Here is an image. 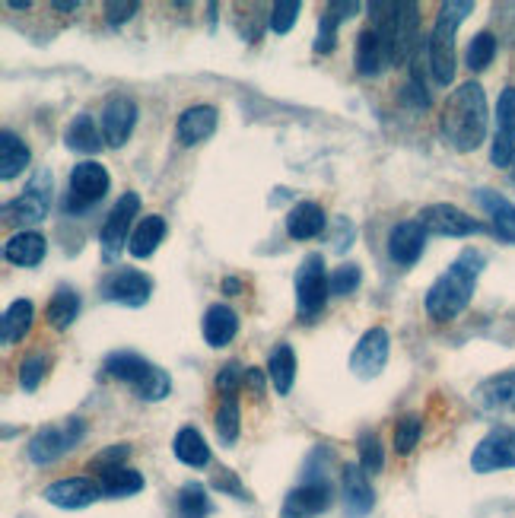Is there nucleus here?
I'll return each mask as SVG.
<instances>
[{
  "label": "nucleus",
  "mask_w": 515,
  "mask_h": 518,
  "mask_svg": "<svg viewBox=\"0 0 515 518\" xmlns=\"http://www.w3.org/2000/svg\"><path fill=\"white\" fill-rule=\"evenodd\" d=\"M331 296V277L325 274V258L312 252L303 258L296 271V306H299V315L306 321H312L315 315H322L325 302Z\"/></svg>",
  "instance_id": "obj_6"
},
{
  "label": "nucleus",
  "mask_w": 515,
  "mask_h": 518,
  "mask_svg": "<svg viewBox=\"0 0 515 518\" xmlns=\"http://www.w3.org/2000/svg\"><path fill=\"white\" fill-rule=\"evenodd\" d=\"M245 366L239 363V360H229L220 372H217V391L223 398H236V391H239V385L245 382Z\"/></svg>",
  "instance_id": "obj_44"
},
{
  "label": "nucleus",
  "mask_w": 515,
  "mask_h": 518,
  "mask_svg": "<svg viewBox=\"0 0 515 518\" xmlns=\"http://www.w3.org/2000/svg\"><path fill=\"white\" fill-rule=\"evenodd\" d=\"M137 124V102L128 96H112L102 109V137L109 147H124Z\"/></svg>",
  "instance_id": "obj_15"
},
{
  "label": "nucleus",
  "mask_w": 515,
  "mask_h": 518,
  "mask_svg": "<svg viewBox=\"0 0 515 518\" xmlns=\"http://www.w3.org/2000/svg\"><path fill=\"white\" fill-rule=\"evenodd\" d=\"M420 13L417 4H398V23H395V64L414 61L420 51Z\"/></svg>",
  "instance_id": "obj_22"
},
{
  "label": "nucleus",
  "mask_w": 515,
  "mask_h": 518,
  "mask_svg": "<svg viewBox=\"0 0 515 518\" xmlns=\"http://www.w3.org/2000/svg\"><path fill=\"white\" fill-rule=\"evenodd\" d=\"M163 239H166V220L159 217V213H150V217L140 220L137 229L131 232L128 252H131L134 258H150Z\"/></svg>",
  "instance_id": "obj_29"
},
{
  "label": "nucleus",
  "mask_w": 515,
  "mask_h": 518,
  "mask_svg": "<svg viewBox=\"0 0 515 518\" xmlns=\"http://www.w3.org/2000/svg\"><path fill=\"white\" fill-rule=\"evenodd\" d=\"M51 7H55V10H67V13H70V10H77L80 4H77V0H55V4H51Z\"/></svg>",
  "instance_id": "obj_53"
},
{
  "label": "nucleus",
  "mask_w": 515,
  "mask_h": 518,
  "mask_svg": "<svg viewBox=\"0 0 515 518\" xmlns=\"http://www.w3.org/2000/svg\"><path fill=\"white\" fill-rule=\"evenodd\" d=\"M7 7L10 10H29L32 4H29V0H7Z\"/></svg>",
  "instance_id": "obj_54"
},
{
  "label": "nucleus",
  "mask_w": 515,
  "mask_h": 518,
  "mask_svg": "<svg viewBox=\"0 0 515 518\" xmlns=\"http://www.w3.org/2000/svg\"><path fill=\"white\" fill-rule=\"evenodd\" d=\"M420 433H423V420L417 414L401 417L398 426H395V452L398 455H411L414 445L420 442Z\"/></svg>",
  "instance_id": "obj_39"
},
{
  "label": "nucleus",
  "mask_w": 515,
  "mask_h": 518,
  "mask_svg": "<svg viewBox=\"0 0 515 518\" xmlns=\"http://www.w3.org/2000/svg\"><path fill=\"white\" fill-rule=\"evenodd\" d=\"M512 185H515V163H512Z\"/></svg>",
  "instance_id": "obj_55"
},
{
  "label": "nucleus",
  "mask_w": 515,
  "mask_h": 518,
  "mask_svg": "<svg viewBox=\"0 0 515 518\" xmlns=\"http://www.w3.org/2000/svg\"><path fill=\"white\" fill-rule=\"evenodd\" d=\"M423 245H426V229L417 220H404L388 232V258L398 267H414L423 255Z\"/></svg>",
  "instance_id": "obj_16"
},
{
  "label": "nucleus",
  "mask_w": 515,
  "mask_h": 518,
  "mask_svg": "<svg viewBox=\"0 0 515 518\" xmlns=\"http://www.w3.org/2000/svg\"><path fill=\"white\" fill-rule=\"evenodd\" d=\"M388 350H392V337H388V331L369 328L350 353V372L357 375V379H376L388 363Z\"/></svg>",
  "instance_id": "obj_13"
},
{
  "label": "nucleus",
  "mask_w": 515,
  "mask_h": 518,
  "mask_svg": "<svg viewBox=\"0 0 515 518\" xmlns=\"http://www.w3.org/2000/svg\"><path fill=\"white\" fill-rule=\"evenodd\" d=\"M360 468L366 474H379L385 468V452H382V442L376 433L360 436Z\"/></svg>",
  "instance_id": "obj_41"
},
{
  "label": "nucleus",
  "mask_w": 515,
  "mask_h": 518,
  "mask_svg": "<svg viewBox=\"0 0 515 518\" xmlns=\"http://www.w3.org/2000/svg\"><path fill=\"white\" fill-rule=\"evenodd\" d=\"M210 496L204 484H185L179 490V515L182 518H207L210 515Z\"/></svg>",
  "instance_id": "obj_37"
},
{
  "label": "nucleus",
  "mask_w": 515,
  "mask_h": 518,
  "mask_svg": "<svg viewBox=\"0 0 515 518\" xmlns=\"http://www.w3.org/2000/svg\"><path fill=\"white\" fill-rule=\"evenodd\" d=\"M51 198H55V175H51L48 169H39L26 182L20 198L4 207V217L16 226H35L48 217Z\"/></svg>",
  "instance_id": "obj_5"
},
{
  "label": "nucleus",
  "mask_w": 515,
  "mask_h": 518,
  "mask_svg": "<svg viewBox=\"0 0 515 518\" xmlns=\"http://www.w3.org/2000/svg\"><path fill=\"white\" fill-rule=\"evenodd\" d=\"M140 213V198L134 191H124L118 204L112 207L109 220H105L102 232H99V245H102V261L105 264H115L124 242H131V223Z\"/></svg>",
  "instance_id": "obj_9"
},
{
  "label": "nucleus",
  "mask_w": 515,
  "mask_h": 518,
  "mask_svg": "<svg viewBox=\"0 0 515 518\" xmlns=\"http://www.w3.org/2000/svg\"><path fill=\"white\" fill-rule=\"evenodd\" d=\"M344 509L350 518H366L376 506V493L369 487V474L360 464H347L344 468Z\"/></svg>",
  "instance_id": "obj_19"
},
{
  "label": "nucleus",
  "mask_w": 515,
  "mask_h": 518,
  "mask_svg": "<svg viewBox=\"0 0 515 518\" xmlns=\"http://www.w3.org/2000/svg\"><path fill=\"white\" fill-rule=\"evenodd\" d=\"M112 178L102 163H80L70 172V191L64 198V213H83L109 194Z\"/></svg>",
  "instance_id": "obj_8"
},
{
  "label": "nucleus",
  "mask_w": 515,
  "mask_h": 518,
  "mask_svg": "<svg viewBox=\"0 0 515 518\" xmlns=\"http://www.w3.org/2000/svg\"><path fill=\"white\" fill-rule=\"evenodd\" d=\"M102 369H105V375H112V379L131 385L140 401H163V398H169V391H172L169 372L159 369L150 360H144L140 353H131V350L109 353L105 356Z\"/></svg>",
  "instance_id": "obj_4"
},
{
  "label": "nucleus",
  "mask_w": 515,
  "mask_h": 518,
  "mask_svg": "<svg viewBox=\"0 0 515 518\" xmlns=\"http://www.w3.org/2000/svg\"><path fill=\"white\" fill-rule=\"evenodd\" d=\"M490 163L496 169H512V163H515V137L496 131L493 147H490Z\"/></svg>",
  "instance_id": "obj_46"
},
{
  "label": "nucleus",
  "mask_w": 515,
  "mask_h": 518,
  "mask_svg": "<svg viewBox=\"0 0 515 518\" xmlns=\"http://www.w3.org/2000/svg\"><path fill=\"white\" fill-rule=\"evenodd\" d=\"M484 255L474 252V248H465L452 264L446 274H439L436 283L426 290V315L433 321H452L461 312L468 309V302L474 296L477 277L484 271Z\"/></svg>",
  "instance_id": "obj_1"
},
{
  "label": "nucleus",
  "mask_w": 515,
  "mask_h": 518,
  "mask_svg": "<svg viewBox=\"0 0 515 518\" xmlns=\"http://www.w3.org/2000/svg\"><path fill=\"white\" fill-rule=\"evenodd\" d=\"M32 318H35L32 302L16 299L13 306L4 312V318H0V341H4V347H13L16 341H23L26 331L32 328Z\"/></svg>",
  "instance_id": "obj_31"
},
{
  "label": "nucleus",
  "mask_w": 515,
  "mask_h": 518,
  "mask_svg": "<svg viewBox=\"0 0 515 518\" xmlns=\"http://www.w3.org/2000/svg\"><path fill=\"white\" fill-rule=\"evenodd\" d=\"M268 375L277 388V395H290L293 379H296V353L290 344H277L271 360H268Z\"/></svg>",
  "instance_id": "obj_35"
},
{
  "label": "nucleus",
  "mask_w": 515,
  "mask_h": 518,
  "mask_svg": "<svg viewBox=\"0 0 515 518\" xmlns=\"http://www.w3.org/2000/svg\"><path fill=\"white\" fill-rule=\"evenodd\" d=\"M493 58H496L493 32H477L474 39H471V45H468V51H465V64L477 74V70H487L493 64Z\"/></svg>",
  "instance_id": "obj_38"
},
{
  "label": "nucleus",
  "mask_w": 515,
  "mask_h": 518,
  "mask_svg": "<svg viewBox=\"0 0 515 518\" xmlns=\"http://www.w3.org/2000/svg\"><path fill=\"white\" fill-rule=\"evenodd\" d=\"M471 468L477 474L515 468V430L512 426H493V430L477 442V449L471 455Z\"/></svg>",
  "instance_id": "obj_12"
},
{
  "label": "nucleus",
  "mask_w": 515,
  "mask_h": 518,
  "mask_svg": "<svg viewBox=\"0 0 515 518\" xmlns=\"http://www.w3.org/2000/svg\"><path fill=\"white\" fill-rule=\"evenodd\" d=\"M328 506H331V487L325 480H318V484H303L290 490V496L283 499L280 518H315L328 512Z\"/></svg>",
  "instance_id": "obj_17"
},
{
  "label": "nucleus",
  "mask_w": 515,
  "mask_h": 518,
  "mask_svg": "<svg viewBox=\"0 0 515 518\" xmlns=\"http://www.w3.org/2000/svg\"><path fill=\"white\" fill-rule=\"evenodd\" d=\"M471 10H474L471 0H449V4L439 7L433 32L426 39V58H430V70L439 86H449L455 80V35Z\"/></svg>",
  "instance_id": "obj_3"
},
{
  "label": "nucleus",
  "mask_w": 515,
  "mask_h": 518,
  "mask_svg": "<svg viewBox=\"0 0 515 518\" xmlns=\"http://www.w3.org/2000/svg\"><path fill=\"white\" fill-rule=\"evenodd\" d=\"M48 356L45 353H32V356H26V360L20 363V385L26 388V391H35L42 385V379H45V372H48Z\"/></svg>",
  "instance_id": "obj_43"
},
{
  "label": "nucleus",
  "mask_w": 515,
  "mask_h": 518,
  "mask_svg": "<svg viewBox=\"0 0 515 518\" xmlns=\"http://www.w3.org/2000/svg\"><path fill=\"white\" fill-rule=\"evenodd\" d=\"M496 131L515 137V89L506 86L500 93V102H496Z\"/></svg>",
  "instance_id": "obj_45"
},
{
  "label": "nucleus",
  "mask_w": 515,
  "mask_h": 518,
  "mask_svg": "<svg viewBox=\"0 0 515 518\" xmlns=\"http://www.w3.org/2000/svg\"><path fill=\"white\" fill-rule=\"evenodd\" d=\"M131 455V449L128 445H112V449H105V452H99L93 461H90V468H99V471H109V468H118V464Z\"/></svg>",
  "instance_id": "obj_47"
},
{
  "label": "nucleus",
  "mask_w": 515,
  "mask_h": 518,
  "mask_svg": "<svg viewBox=\"0 0 515 518\" xmlns=\"http://www.w3.org/2000/svg\"><path fill=\"white\" fill-rule=\"evenodd\" d=\"M360 283H363L360 264H341V267H334V274H331V293L350 296V293L360 290Z\"/></svg>",
  "instance_id": "obj_42"
},
{
  "label": "nucleus",
  "mask_w": 515,
  "mask_h": 518,
  "mask_svg": "<svg viewBox=\"0 0 515 518\" xmlns=\"http://www.w3.org/2000/svg\"><path fill=\"white\" fill-rule=\"evenodd\" d=\"M213 426H217L220 445H236V439H239V401L236 398H223V404L217 407V417H213Z\"/></svg>",
  "instance_id": "obj_36"
},
{
  "label": "nucleus",
  "mask_w": 515,
  "mask_h": 518,
  "mask_svg": "<svg viewBox=\"0 0 515 518\" xmlns=\"http://www.w3.org/2000/svg\"><path fill=\"white\" fill-rule=\"evenodd\" d=\"M239 290H242V283H239L236 277H226V280H223V293H226V296H239Z\"/></svg>",
  "instance_id": "obj_52"
},
{
  "label": "nucleus",
  "mask_w": 515,
  "mask_h": 518,
  "mask_svg": "<svg viewBox=\"0 0 515 518\" xmlns=\"http://www.w3.org/2000/svg\"><path fill=\"white\" fill-rule=\"evenodd\" d=\"M239 334V315L229 306H210L204 312V341L210 347H226L233 344V337Z\"/></svg>",
  "instance_id": "obj_27"
},
{
  "label": "nucleus",
  "mask_w": 515,
  "mask_h": 518,
  "mask_svg": "<svg viewBox=\"0 0 515 518\" xmlns=\"http://www.w3.org/2000/svg\"><path fill=\"white\" fill-rule=\"evenodd\" d=\"M299 10H303L299 0H274V4H271V20H268L271 29L277 35H287L296 26V20H299Z\"/></svg>",
  "instance_id": "obj_40"
},
{
  "label": "nucleus",
  "mask_w": 515,
  "mask_h": 518,
  "mask_svg": "<svg viewBox=\"0 0 515 518\" xmlns=\"http://www.w3.org/2000/svg\"><path fill=\"white\" fill-rule=\"evenodd\" d=\"M360 10L357 0H331L325 7L322 20H318V39H315V51L318 55H331L334 45H337V26L344 20H350L353 13Z\"/></svg>",
  "instance_id": "obj_23"
},
{
  "label": "nucleus",
  "mask_w": 515,
  "mask_h": 518,
  "mask_svg": "<svg viewBox=\"0 0 515 518\" xmlns=\"http://www.w3.org/2000/svg\"><path fill=\"white\" fill-rule=\"evenodd\" d=\"M64 144L67 150H74V153H99L102 144H105V137L99 134V128L93 124L90 115H77L74 121H70V128L64 134Z\"/></svg>",
  "instance_id": "obj_32"
},
{
  "label": "nucleus",
  "mask_w": 515,
  "mask_h": 518,
  "mask_svg": "<svg viewBox=\"0 0 515 518\" xmlns=\"http://www.w3.org/2000/svg\"><path fill=\"white\" fill-rule=\"evenodd\" d=\"M45 503L58 509H86L93 506L96 499H102V484H96L93 477H67L55 480V484L45 487Z\"/></svg>",
  "instance_id": "obj_14"
},
{
  "label": "nucleus",
  "mask_w": 515,
  "mask_h": 518,
  "mask_svg": "<svg viewBox=\"0 0 515 518\" xmlns=\"http://www.w3.org/2000/svg\"><path fill=\"white\" fill-rule=\"evenodd\" d=\"M45 255H48V239L35 229L13 232L4 242V258L16 267H35L45 261Z\"/></svg>",
  "instance_id": "obj_21"
},
{
  "label": "nucleus",
  "mask_w": 515,
  "mask_h": 518,
  "mask_svg": "<svg viewBox=\"0 0 515 518\" xmlns=\"http://www.w3.org/2000/svg\"><path fill=\"white\" fill-rule=\"evenodd\" d=\"M477 204H481V207L490 213L496 236H500L503 242H509V245H515V204L506 201L503 194L490 191V188H481V191H477Z\"/></svg>",
  "instance_id": "obj_25"
},
{
  "label": "nucleus",
  "mask_w": 515,
  "mask_h": 518,
  "mask_svg": "<svg viewBox=\"0 0 515 518\" xmlns=\"http://www.w3.org/2000/svg\"><path fill=\"white\" fill-rule=\"evenodd\" d=\"M353 64H357V74L360 77H379L388 58H385V45L379 39V32L376 29H363L357 35V51H353Z\"/></svg>",
  "instance_id": "obj_26"
},
{
  "label": "nucleus",
  "mask_w": 515,
  "mask_h": 518,
  "mask_svg": "<svg viewBox=\"0 0 515 518\" xmlns=\"http://www.w3.org/2000/svg\"><path fill=\"white\" fill-rule=\"evenodd\" d=\"M29 163H32V153L23 144V137L13 134V131L0 134V178H4V182H10V178L26 172Z\"/></svg>",
  "instance_id": "obj_28"
},
{
  "label": "nucleus",
  "mask_w": 515,
  "mask_h": 518,
  "mask_svg": "<svg viewBox=\"0 0 515 518\" xmlns=\"http://www.w3.org/2000/svg\"><path fill=\"white\" fill-rule=\"evenodd\" d=\"M417 223L430 232V236H449V239H465L477 236V232H487L481 220H474L471 213H465L455 204H430L417 213Z\"/></svg>",
  "instance_id": "obj_10"
},
{
  "label": "nucleus",
  "mask_w": 515,
  "mask_h": 518,
  "mask_svg": "<svg viewBox=\"0 0 515 518\" xmlns=\"http://www.w3.org/2000/svg\"><path fill=\"white\" fill-rule=\"evenodd\" d=\"M474 404L481 410H487V414L515 407V369L484 379L481 385L474 388Z\"/></svg>",
  "instance_id": "obj_20"
},
{
  "label": "nucleus",
  "mask_w": 515,
  "mask_h": 518,
  "mask_svg": "<svg viewBox=\"0 0 515 518\" xmlns=\"http://www.w3.org/2000/svg\"><path fill=\"white\" fill-rule=\"evenodd\" d=\"M105 302H118V306H128V309H140L150 302L153 293V280L144 271H134V267H118L109 277L102 280L99 287Z\"/></svg>",
  "instance_id": "obj_11"
},
{
  "label": "nucleus",
  "mask_w": 515,
  "mask_h": 518,
  "mask_svg": "<svg viewBox=\"0 0 515 518\" xmlns=\"http://www.w3.org/2000/svg\"><path fill=\"white\" fill-rule=\"evenodd\" d=\"M99 484L109 499H124V496H134V493L144 490V477H140V471L128 468V464H118V468L102 471Z\"/></svg>",
  "instance_id": "obj_33"
},
{
  "label": "nucleus",
  "mask_w": 515,
  "mask_h": 518,
  "mask_svg": "<svg viewBox=\"0 0 515 518\" xmlns=\"http://www.w3.org/2000/svg\"><path fill=\"white\" fill-rule=\"evenodd\" d=\"M245 382L252 385L255 395H261V388H264V375H261L258 369H248V372H245Z\"/></svg>",
  "instance_id": "obj_51"
},
{
  "label": "nucleus",
  "mask_w": 515,
  "mask_h": 518,
  "mask_svg": "<svg viewBox=\"0 0 515 518\" xmlns=\"http://www.w3.org/2000/svg\"><path fill=\"white\" fill-rule=\"evenodd\" d=\"M217 109L213 105H191V109H185L179 115V124H175V137H179L182 147H194L201 144V140H207L213 131H217Z\"/></svg>",
  "instance_id": "obj_18"
},
{
  "label": "nucleus",
  "mask_w": 515,
  "mask_h": 518,
  "mask_svg": "<svg viewBox=\"0 0 515 518\" xmlns=\"http://www.w3.org/2000/svg\"><path fill=\"white\" fill-rule=\"evenodd\" d=\"M442 134L458 153H471L487 137V93L481 83H461L442 109Z\"/></svg>",
  "instance_id": "obj_2"
},
{
  "label": "nucleus",
  "mask_w": 515,
  "mask_h": 518,
  "mask_svg": "<svg viewBox=\"0 0 515 518\" xmlns=\"http://www.w3.org/2000/svg\"><path fill=\"white\" fill-rule=\"evenodd\" d=\"M172 452L182 464H188V468H204L210 461V445L201 436V430H194V426H182V430L175 433Z\"/></svg>",
  "instance_id": "obj_30"
},
{
  "label": "nucleus",
  "mask_w": 515,
  "mask_h": 518,
  "mask_svg": "<svg viewBox=\"0 0 515 518\" xmlns=\"http://www.w3.org/2000/svg\"><path fill=\"white\" fill-rule=\"evenodd\" d=\"M86 436V423L80 417H67L61 426H45L32 436L29 442V461L45 468V464L58 461L70 449H77V442Z\"/></svg>",
  "instance_id": "obj_7"
},
{
  "label": "nucleus",
  "mask_w": 515,
  "mask_h": 518,
  "mask_svg": "<svg viewBox=\"0 0 515 518\" xmlns=\"http://www.w3.org/2000/svg\"><path fill=\"white\" fill-rule=\"evenodd\" d=\"M77 315H80V296H77V290H70V287H61L55 296H51L48 309H45L48 325L55 331H67L77 321Z\"/></svg>",
  "instance_id": "obj_34"
},
{
  "label": "nucleus",
  "mask_w": 515,
  "mask_h": 518,
  "mask_svg": "<svg viewBox=\"0 0 515 518\" xmlns=\"http://www.w3.org/2000/svg\"><path fill=\"white\" fill-rule=\"evenodd\" d=\"M401 99L411 102L414 109H426V105H430V93H426V86H423L420 80H411V83H407L404 93H401Z\"/></svg>",
  "instance_id": "obj_50"
},
{
  "label": "nucleus",
  "mask_w": 515,
  "mask_h": 518,
  "mask_svg": "<svg viewBox=\"0 0 515 518\" xmlns=\"http://www.w3.org/2000/svg\"><path fill=\"white\" fill-rule=\"evenodd\" d=\"M134 13H137V4H134V0H121V4H115V0H109V4H105V20H109V26L128 23Z\"/></svg>",
  "instance_id": "obj_48"
},
{
  "label": "nucleus",
  "mask_w": 515,
  "mask_h": 518,
  "mask_svg": "<svg viewBox=\"0 0 515 518\" xmlns=\"http://www.w3.org/2000/svg\"><path fill=\"white\" fill-rule=\"evenodd\" d=\"M322 229H325V210H322V204L299 201V204L290 207V213H287V232H290V239L306 242V239L322 236Z\"/></svg>",
  "instance_id": "obj_24"
},
{
  "label": "nucleus",
  "mask_w": 515,
  "mask_h": 518,
  "mask_svg": "<svg viewBox=\"0 0 515 518\" xmlns=\"http://www.w3.org/2000/svg\"><path fill=\"white\" fill-rule=\"evenodd\" d=\"M213 487H217L220 493H229V496H236V499H245V490L242 484L236 480V474L229 471V468H220L217 474H213Z\"/></svg>",
  "instance_id": "obj_49"
}]
</instances>
